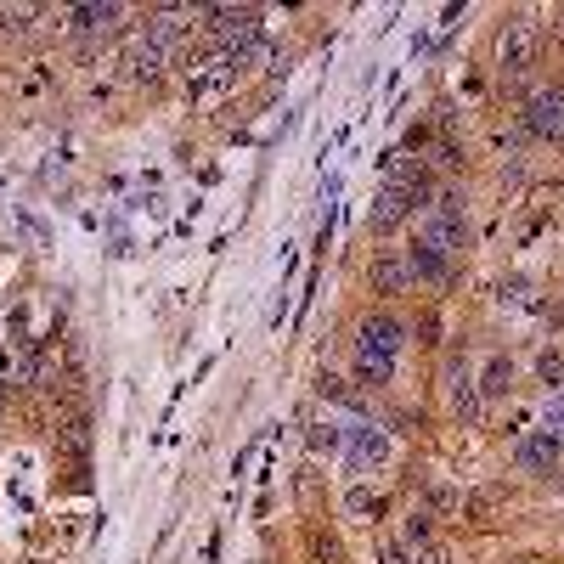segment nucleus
<instances>
[{
	"mask_svg": "<svg viewBox=\"0 0 564 564\" xmlns=\"http://www.w3.org/2000/svg\"><path fill=\"white\" fill-rule=\"evenodd\" d=\"M401 345H407V328H401L395 316H367V322H361L356 378L367 384V390L390 384V373H395V350H401Z\"/></svg>",
	"mask_w": 564,
	"mask_h": 564,
	"instance_id": "nucleus-1",
	"label": "nucleus"
},
{
	"mask_svg": "<svg viewBox=\"0 0 564 564\" xmlns=\"http://www.w3.org/2000/svg\"><path fill=\"white\" fill-rule=\"evenodd\" d=\"M423 243L440 249V254H457L469 243V220H463V198H457V192H440L435 204H429V215H423Z\"/></svg>",
	"mask_w": 564,
	"mask_h": 564,
	"instance_id": "nucleus-2",
	"label": "nucleus"
},
{
	"mask_svg": "<svg viewBox=\"0 0 564 564\" xmlns=\"http://www.w3.org/2000/svg\"><path fill=\"white\" fill-rule=\"evenodd\" d=\"M418 198H423V175L418 170H412V175H395L390 187L378 192V204H373V215H367V226H373V232H395V226L418 209Z\"/></svg>",
	"mask_w": 564,
	"mask_h": 564,
	"instance_id": "nucleus-3",
	"label": "nucleus"
},
{
	"mask_svg": "<svg viewBox=\"0 0 564 564\" xmlns=\"http://www.w3.org/2000/svg\"><path fill=\"white\" fill-rule=\"evenodd\" d=\"M497 63L508 68V74H525V68L536 63V23L525 12L502 23V34H497Z\"/></svg>",
	"mask_w": 564,
	"mask_h": 564,
	"instance_id": "nucleus-4",
	"label": "nucleus"
},
{
	"mask_svg": "<svg viewBox=\"0 0 564 564\" xmlns=\"http://www.w3.org/2000/svg\"><path fill=\"white\" fill-rule=\"evenodd\" d=\"M232 79H237V57H226V51H220V57H209V63L192 68L187 85H192V96H198V102H215L220 91H232Z\"/></svg>",
	"mask_w": 564,
	"mask_h": 564,
	"instance_id": "nucleus-5",
	"label": "nucleus"
},
{
	"mask_svg": "<svg viewBox=\"0 0 564 564\" xmlns=\"http://www.w3.org/2000/svg\"><path fill=\"white\" fill-rule=\"evenodd\" d=\"M525 125L536 130V136H564V91L553 85V91H536L531 102H525Z\"/></svg>",
	"mask_w": 564,
	"mask_h": 564,
	"instance_id": "nucleus-6",
	"label": "nucleus"
},
{
	"mask_svg": "<svg viewBox=\"0 0 564 564\" xmlns=\"http://www.w3.org/2000/svg\"><path fill=\"white\" fill-rule=\"evenodd\" d=\"M559 452H564L559 435H519V446H514V457L525 463V469H553Z\"/></svg>",
	"mask_w": 564,
	"mask_h": 564,
	"instance_id": "nucleus-7",
	"label": "nucleus"
},
{
	"mask_svg": "<svg viewBox=\"0 0 564 564\" xmlns=\"http://www.w3.org/2000/svg\"><path fill=\"white\" fill-rule=\"evenodd\" d=\"M407 254H373V288L378 294H407Z\"/></svg>",
	"mask_w": 564,
	"mask_h": 564,
	"instance_id": "nucleus-8",
	"label": "nucleus"
},
{
	"mask_svg": "<svg viewBox=\"0 0 564 564\" xmlns=\"http://www.w3.org/2000/svg\"><path fill=\"white\" fill-rule=\"evenodd\" d=\"M446 390H452L457 418H480V395H474V378H469V367H463V361H452V367H446Z\"/></svg>",
	"mask_w": 564,
	"mask_h": 564,
	"instance_id": "nucleus-9",
	"label": "nucleus"
},
{
	"mask_svg": "<svg viewBox=\"0 0 564 564\" xmlns=\"http://www.w3.org/2000/svg\"><path fill=\"white\" fill-rule=\"evenodd\" d=\"M68 17H74V29H79V34H113L125 12H119V6H74Z\"/></svg>",
	"mask_w": 564,
	"mask_h": 564,
	"instance_id": "nucleus-10",
	"label": "nucleus"
},
{
	"mask_svg": "<svg viewBox=\"0 0 564 564\" xmlns=\"http://www.w3.org/2000/svg\"><path fill=\"white\" fill-rule=\"evenodd\" d=\"M407 271L412 277H423V282H446V254L440 249H429V243H412V254H407Z\"/></svg>",
	"mask_w": 564,
	"mask_h": 564,
	"instance_id": "nucleus-11",
	"label": "nucleus"
},
{
	"mask_svg": "<svg viewBox=\"0 0 564 564\" xmlns=\"http://www.w3.org/2000/svg\"><path fill=\"white\" fill-rule=\"evenodd\" d=\"M130 74L153 85V79L164 74V46H153V40H136V51H130Z\"/></svg>",
	"mask_w": 564,
	"mask_h": 564,
	"instance_id": "nucleus-12",
	"label": "nucleus"
},
{
	"mask_svg": "<svg viewBox=\"0 0 564 564\" xmlns=\"http://www.w3.org/2000/svg\"><path fill=\"white\" fill-rule=\"evenodd\" d=\"M350 440H356L361 463H384V452H390V440L378 435V429H350Z\"/></svg>",
	"mask_w": 564,
	"mask_h": 564,
	"instance_id": "nucleus-13",
	"label": "nucleus"
},
{
	"mask_svg": "<svg viewBox=\"0 0 564 564\" xmlns=\"http://www.w3.org/2000/svg\"><path fill=\"white\" fill-rule=\"evenodd\" d=\"M508 384H514V361H508V356H491L486 378H480V390H486V395H508Z\"/></svg>",
	"mask_w": 564,
	"mask_h": 564,
	"instance_id": "nucleus-14",
	"label": "nucleus"
},
{
	"mask_svg": "<svg viewBox=\"0 0 564 564\" xmlns=\"http://www.w3.org/2000/svg\"><path fill=\"white\" fill-rule=\"evenodd\" d=\"M63 446H68L74 457H85V446H91V423L74 418V423H68V435H63Z\"/></svg>",
	"mask_w": 564,
	"mask_h": 564,
	"instance_id": "nucleus-15",
	"label": "nucleus"
},
{
	"mask_svg": "<svg viewBox=\"0 0 564 564\" xmlns=\"http://www.w3.org/2000/svg\"><path fill=\"white\" fill-rule=\"evenodd\" d=\"M542 423H548V435H559V440H564V395L542 407Z\"/></svg>",
	"mask_w": 564,
	"mask_h": 564,
	"instance_id": "nucleus-16",
	"label": "nucleus"
},
{
	"mask_svg": "<svg viewBox=\"0 0 564 564\" xmlns=\"http://www.w3.org/2000/svg\"><path fill=\"white\" fill-rule=\"evenodd\" d=\"M378 508H384L378 497H367V491H350V514H378Z\"/></svg>",
	"mask_w": 564,
	"mask_h": 564,
	"instance_id": "nucleus-17",
	"label": "nucleus"
},
{
	"mask_svg": "<svg viewBox=\"0 0 564 564\" xmlns=\"http://www.w3.org/2000/svg\"><path fill=\"white\" fill-rule=\"evenodd\" d=\"M542 378H548V384H559V378H564V361L559 356H542Z\"/></svg>",
	"mask_w": 564,
	"mask_h": 564,
	"instance_id": "nucleus-18",
	"label": "nucleus"
},
{
	"mask_svg": "<svg viewBox=\"0 0 564 564\" xmlns=\"http://www.w3.org/2000/svg\"><path fill=\"white\" fill-rule=\"evenodd\" d=\"M407 536H412V542H423V536H429V514H412L407 519Z\"/></svg>",
	"mask_w": 564,
	"mask_h": 564,
	"instance_id": "nucleus-19",
	"label": "nucleus"
},
{
	"mask_svg": "<svg viewBox=\"0 0 564 564\" xmlns=\"http://www.w3.org/2000/svg\"><path fill=\"white\" fill-rule=\"evenodd\" d=\"M316 446H339V440H345V435H339V429H333V423H322V429H316Z\"/></svg>",
	"mask_w": 564,
	"mask_h": 564,
	"instance_id": "nucleus-20",
	"label": "nucleus"
},
{
	"mask_svg": "<svg viewBox=\"0 0 564 564\" xmlns=\"http://www.w3.org/2000/svg\"><path fill=\"white\" fill-rule=\"evenodd\" d=\"M435 508H440V514H452V508H457V491L440 486V491H435Z\"/></svg>",
	"mask_w": 564,
	"mask_h": 564,
	"instance_id": "nucleus-21",
	"label": "nucleus"
},
{
	"mask_svg": "<svg viewBox=\"0 0 564 564\" xmlns=\"http://www.w3.org/2000/svg\"><path fill=\"white\" fill-rule=\"evenodd\" d=\"M378 564H407V548H384L378 553Z\"/></svg>",
	"mask_w": 564,
	"mask_h": 564,
	"instance_id": "nucleus-22",
	"label": "nucleus"
}]
</instances>
